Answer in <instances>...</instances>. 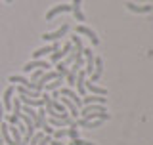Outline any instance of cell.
Listing matches in <instances>:
<instances>
[{
  "label": "cell",
  "instance_id": "11",
  "mask_svg": "<svg viewBox=\"0 0 153 145\" xmlns=\"http://www.w3.org/2000/svg\"><path fill=\"white\" fill-rule=\"evenodd\" d=\"M13 94H16V88H13V86L6 88V92H4V98H2V107H4V111H10V109H12Z\"/></svg>",
  "mask_w": 153,
  "mask_h": 145
},
{
  "label": "cell",
  "instance_id": "15",
  "mask_svg": "<svg viewBox=\"0 0 153 145\" xmlns=\"http://www.w3.org/2000/svg\"><path fill=\"white\" fill-rule=\"evenodd\" d=\"M13 88H16V92H17L19 95H23V98H33V99H38V98H40V92H33V90L23 88V86H19V84H16Z\"/></svg>",
  "mask_w": 153,
  "mask_h": 145
},
{
  "label": "cell",
  "instance_id": "24",
  "mask_svg": "<svg viewBox=\"0 0 153 145\" xmlns=\"http://www.w3.org/2000/svg\"><path fill=\"white\" fill-rule=\"evenodd\" d=\"M52 139H61V138H69V128H59V130H54L52 134Z\"/></svg>",
  "mask_w": 153,
  "mask_h": 145
},
{
  "label": "cell",
  "instance_id": "1",
  "mask_svg": "<svg viewBox=\"0 0 153 145\" xmlns=\"http://www.w3.org/2000/svg\"><path fill=\"white\" fill-rule=\"evenodd\" d=\"M67 31H69V23H63L59 29H56V31H52V33H44L40 38H42L44 42H57L61 36L67 35Z\"/></svg>",
  "mask_w": 153,
  "mask_h": 145
},
{
  "label": "cell",
  "instance_id": "7",
  "mask_svg": "<svg viewBox=\"0 0 153 145\" xmlns=\"http://www.w3.org/2000/svg\"><path fill=\"white\" fill-rule=\"evenodd\" d=\"M76 35H86V36L90 38V40H92V44H94V46H98V44H100L98 35H96V33H94L90 27H86V25H76Z\"/></svg>",
  "mask_w": 153,
  "mask_h": 145
},
{
  "label": "cell",
  "instance_id": "13",
  "mask_svg": "<svg viewBox=\"0 0 153 145\" xmlns=\"http://www.w3.org/2000/svg\"><path fill=\"white\" fill-rule=\"evenodd\" d=\"M84 88H86V92H90V94H94V95H107V90L102 88V86H98V84H94V82H90V80L84 82Z\"/></svg>",
  "mask_w": 153,
  "mask_h": 145
},
{
  "label": "cell",
  "instance_id": "6",
  "mask_svg": "<svg viewBox=\"0 0 153 145\" xmlns=\"http://www.w3.org/2000/svg\"><path fill=\"white\" fill-rule=\"evenodd\" d=\"M57 48H59L57 42H54V44H50V46H44V48H38V50L33 52V59H42L44 55H50L52 52H56Z\"/></svg>",
  "mask_w": 153,
  "mask_h": 145
},
{
  "label": "cell",
  "instance_id": "27",
  "mask_svg": "<svg viewBox=\"0 0 153 145\" xmlns=\"http://www.w3.org/2000/svg\"><path fill=\"white\" fill-rule=\"evenodd\" d=\"M50 71H52V69H50ZM42 75H44V71H42V69H35V71H31V82H36Z\"/></svg>",
  "mask_w": 153,
  "mask_h": 145
},
{
  "label": "cell",
  "instance_id": "20",
  "mask_svg": "<svg viewBox=\"0 0 153 145\" xmlns=\"http://www.w3.org/2000/svg\"><path fill=\"white\" fill-rule=\"evenodd\" d=\"M76 72H79V67H76L75 63L69 67V71H67V84L69 86H75V78H76Z\"/></svg>",
  "mask_w": 153,
  "mask_h": 145
},
{
  "label": "cell",
  "instance_id": "12",
  "mask_svg": "<svg viewBox=\"0 0 153 145\" xmlns=\"http://www.w3.org/2000/svg\"><path fill=\"white\" fill-rule=\"evenodd\" d=\"M130 12L134 13H151L153 12V6H149V4H146V6H138V4H134V2H126L124 4Z\"/></svg>",
  "mask_w": 153,
  "mask_h": 145
},
{
  "label": "cell",
  "instance_id": "10",
  "mask_svg": "<svg viewBox=\"0 0 153 145\" xmlns=\"http://www.w3.org/2000/svg\"><path fill=\"white\" fill-rule=\"evenodd\" d=\"M65 12H71V6H69V4H59V6H54L50 12H46V21H52L56 16L65 13Z\"/></svg>",
  "mask_w": 153,
  "mask_h": 145
},
{
  "label": "cell",
  "instance_id": "4",
  "mask_svg": "<svg viewBox=\"0 0 153 145\" xmlns=\"http://www.w3.org/2000/svg\"><path fill=\"white\" fill-rule=\"evenodd\" d=\"M59 95H63V98L71 99V101H73V103L76 105V109H79V111L82 109V98H80L79 94H75V92L71 90V88H61V90H59Z\"/></svg>",
  "mask_w": 153,
  "mask_h": 145
},
{
  "label": "cell",
  "instance_id": "32",
  "mask_svg": "<svg viewBox=\"0 0 153 145\" xmlns=\"http://www.w3.org/2000/svg\"><path fill=\"white\" fill-rule=\"evenodd\" d=\"M42 132H44L46 136H52V134H54V128H52L50 124H44V126H42Z\"/></svg>",
  "mask_w": 153,
  "mask_h": 145
},
{
  "label": "cell",
  "instance_id": "19",
  "mask_svg": "<svg viewBox=\"0 0 153 145\" xmlns=\"http://www.w3.org/2000/svg\"><path fill=\"white\" fill-rule=\"evenodd\" d=\"M56 78H59V75H57L56 71H44V75H42L36 82L44 86V84H48V82H52V80H56Z\"/></svg>",
  "mask_w": 153,
  "mask_h": 145
},
{
  "label": "cell",
  "instance_id": "21",
  "mask_svg": "<svg viewBox=\"0 0 153 145\" xmlns=\"http://www.w3.org/2000/svg\"><path fill=\"white\" fill-rule=\"evenodd\" d=\"M75 120H71V118H50V126H56V128H59V126H71Z\"/></svg>",
  "mask_w": 153,
  "mask_h": 145
},
{
  "label": "cell",
  "instance_id": "2",
  "mask_svg": "<svg viewBox=\"0 0 153 145\" xmlns=\"http://www.w3.org/2000/svg\"><path fill=\"white\" fill-rule=\"evenodd\" d=\"M35 69H42V71H50V63L46 59H31L23 65V72H31Z\"/></svg>",
  "mask_w": 153,
  "mask_h": 145
},
{
  "label": "cell",
  "instance_id": "16",
  "mask_svg": "<svg viewBox=\"0 0 153 145\" xmlns=\"http://www.w3.org/2000/svg\"><path fill=\"white\" fill-rule=\"evenodd\" d=\"M86 113H107V111H105V105H84L82 109H80V117H84Z\"/></svg>",
  "mask_w": 153,
  "mask_h": 145
},
{
  "label": "cell",
  "instance_id": "25",
  "mask_svg": "<svg viewBox=\"0 0 153 145\" xmlns=\"http://www.w3.org/2000/svg\"><path fill=\"white\" fill-rule=\"evenodd\" d=\"M12 109H13V117L19 118V115H21V101H19V98L12 101Z\"/></svg>",
  "mask_w": 153,
  "mask_h": 145
},
{
  "label": "cell",
  "instance_id": "31",
  "mask_svg": "<svg viewBox=\"0 0 153 145\" xmlns=\"http://www.w3.org/2000/svg\"><path fill=\"white\" fill-rule=\"evenodd\" d=\"M50 141H52V136H46L44 134V136L40 138V141H38V145H50Z\"/></svg>",
  "mask_w": 153,
  "mask_h": 145
},
{
  "label": "cell",
  "instance_id": "8",
  "mask_svg": "<svg viewBox=\"0 0 153 145\" xmlns=\"http://www.w3.org/2000/svg\"><path fill=\"white\" fill-rule=\"evenodd\" d=\"M103 75V59L102 57H94V72L90 75V82H96V80H100V76Z\"/></svg>",
  "mask_w": 153,
  "mask_h": 145
},
{
  "label": "cell",
  "instance_id": "36",
  "mask_svg": "<svg viewBox=\"0 0 153 145\" xmlns=\"http://www.w3.org/2000/svg\"><path fill=\"white\" fill-rule=\"evenodd\" d=\"M0 141H2V138H0ZM2 143H4V141H2Z\"/></svg>",
  "mask_w": 153,
  "mask_h": 145
},
{
  "label": "cell",
  "instance_id": "37",
  "mask_svg": "<svg viewBox=\"0 0 153 145\" xmlns=\"http://www.w3.org/2000/svg\"><path fill=\"white\" fill-rule=\"evenodd\" d=\"M0 145H4V143H2V141H0Z\"/></svg>",
  "mask_w": 153,
  "mask_h": 145
},
{
  "label": "cell",
  "instance_id": "22",
  "mask_svg": "<svg viewBox=\"0 0 153 145\" xmlns=\"http://www.w3.org/2000/svg\"><path fill=\"white\" fill-rule=\"evenodd\" d=\"M61 82H63V78H56L52 82H48V84H44V92H56L61 88Z\"/></svg>",
  "mask_w": 153,
  "mask_h": 145
},
{
  "label": "cell",
  "instance_id": "34",
  "mask_svg": "<svg viewBox=\"0 0 153 145\" xmlns=\"http://www.w3.org/2000/svg\"><path fill=\"white\" fill-rule=\"evenodd\" d=\"M50 145H63V143H61L59 139H52V141H50Z\"/></svg>",
  "mask_w": 153,
  "mask_h": 145
},
{
  "label": "cell",
  "instance_id": "33",
  "mask_svg": "<svg viewBox=\"0 0 153 145\" xmlns=\"http://www.w3.org/2000/svg\"><path fill=\"white\" fill-rule=\"evenodd\" d=\"M4 113H6V111H4L2 103H0V122H2V120H4Z\"/></svg>",
  "mask_w": 153,
  "mask_h": 145
},
{
  "label": "cell",
  "instance_id": "28",
  "mask_svg": "<svg viewBox=\"0 0 153 145\" xmlns=\"http://www.w3.org/2000/svg\"><path fill=\"white\" fill-rule=\"evenodd\" d=\"M75 59H76V55L73 54V50H71V54H69V55H67L65 59H63V63H65L67 67H69V65H73V63H75Z\"/></svg>",
  "mask_w": 153,
  "mask_h": 145
},
{
  "label": "cell",
  "instance_id": "5",
  "mask_svg": "<svg viewBox=\"0 0 153 145\" xmlns=\"http://www.w3.org/2000/svg\"><path fill=\"white\" fill-rule=\"evenodd\" d=\"M82 57H84V72L90 76L94 72V55H92V50H90V48H84V50H82Z\"/></svg>",
  "mask_w": 153,
  "mask_h": 145
},
{
  "label": "cell",
  "instance_id": "30",
  "mask_svg": "<svg viewBox=\"0 0 153 145\" xmlns=\"http://www.w3.org/2000/svg\"><path fill=\"white\" fill-rule=\"evenodd\" d=\"M69 138L71 139H75V138H79V128L75 126V122L71 124V128H69Z\"/></svg>",
  "mask_w": 153,
  "mask_h": 145
},
{
  "label": "cell",
  "instance_id": "14",
  "mask_svg": "<svg viewBox=\"0 0 153 145\" xmlns=\"http://www.w3.org/2000/svg\"><path fill=\"white\" fill-rule=\"evenodd\" d=\"M105 105L107 103V98H103V95H88V98H82V105Z\"/></svg>",
  "mask_w": 153,
  "mask_h": 145
},
{
  "label": "cell",
  "instance_id": "35",
  "mask_svg": "<svg viewBox=\"0 0 153 145\" xmlns=\"http://www.w3.org/2000/svg\"><path fill=\"white\" fill-rule=\"evenodd\" d=\"M4 2H8V4H12V2H13V0H4Z\"/></svg>",
  "mask_w": 153,
  "mask_h": 145
},
{
  "label": "cell",
  "instance_id": "26",
  "mask_svg": "<svg viewBox=\"0 0 153 145\" xmlns=\"http://www.w3.org/2000/svg\"><path fill=\"white\" fill-rule=\"evenodd\" d=\"M42 136H44V132H42V130H40V132H35V134H33V138L29 139V143H27V145H38V141H40V138H42Z\"/></svg>",
  "mask_w": 153,
  "mask_h": 145
},
{
  "label": "cell",
  "instance_id": "23",
  "mask_svg": "<svg viewBox=\"0 0 153 145\" xmlns=\"http://www.w3.org/2000/svg\"><path fill=\"white\" fill-rule=\"evenodd\" d=\"M67 71H69V67H67L63 61H57L56 63V72L59 75V78H63V76L67 75Z\"/></svg>",
  "mask_w": 153,
  "mask_h": 145
},
{
  "label": "cell",
  "instance_id": "9",
  "mask_svg": "<svg viewBox=\"0 0 153 145\" xmlns=\"http://www.w3.org/2000/svg\"><path fill=\"white\" fill-rule=\"evenodd\" d=\"M84 82H86V72L82 69H79V72H76V78H75V84H76V92H79L80 98H84V95H86Z\"/></svg>",
  "mask_w": 153,
  "mask_h": 145
},
{
  "label": "cell",
  "instance_id": "3",
  "mask_svg": "<svg viewBox=\"0 0 153 145\" xmlns=\"http://www.w3.org/2000/svg\"><path fill=\"white\" fill-rule=\"evenodd\" d=\"M71 50H73V44L71 42H67V44H63V48H61V52H52L50 54V59H52V63H57V61H63L67 55L71 54Z\"/></svg>",
  "mask_w": 153,
  "mask_h": 145
},
{
  "label": "cell",
  "instance_id": "18",
  "mask_svg": "<svg viewBox=\"0 0 153 145\" xmlns=\"http://www.w3.org/2000/svg\"><path fill=\"white\" fill-rule=\"evenodd\" d=\"M80 4H82V0H73V4H71V12L76 17V21H84V13L80 10Z\"/></svg>",
  "mask_w": 153,
  "mask_h": 145
},
{
  "label": "cell",
  "instance_id": "29",
  "mask_svg": "<svg viewBox=\"0 0 153 145\" xmlns=\"http://www.w3.org/2000/svg\"><path fill=\"white\" fill-rule=\"evenodd\" d=\"M69 145H96V143H90V141H84V139H80V138H75V139H71Z\"/></svg>",
  "mask_w": 153,
  "mask_h": 145
},
{
  "label": "cell",
  "instance_id": "17",
  "mask_svg": "<svg viewBox=\"0 0 153 145\" xmlns=\"http://www.w3.org/2000/svg\"><path fill=\"white\" fill-rule=\"evenodd\" d=\"M59 101H61V103H63V107L67 109V111H69V113L71 115H73V117H75V120H76V117H79V109H76V105L73 103V101H71V99H67V98H63V95H59Z\"/></svg>",
  "mask_w": 153,
  "mask_h": 145
}]
</instances>
